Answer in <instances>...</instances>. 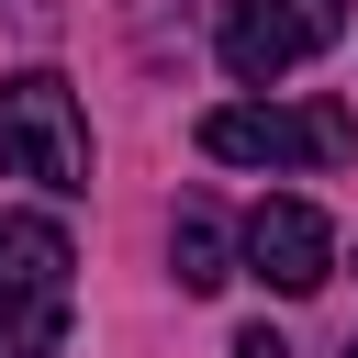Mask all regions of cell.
Segmentation results:
<instances>
[{
	"label": "cell",
	"instance_id": "obj_8",
	"mask_svg": "<svg viewBox=\"0 0 358 358\" xmlns=\"http://www.w3.org/2000/svg\"><path fill=\"white\" fill-rule=\"evenodd\" d=\"M235 358H291V347H280L268 324H246V336H235Z\"/></svg>",
	"mask_w": 358,
	"mask_h": 358
},
{
	"label": "cell",
	"instance_id": "obj_9",
	"mask_svg": "<svg viewBox=\"0 0 358 358\" xmlns=\"http://www.w3.org/2000/svg\"><path fill=\"white\" fill-rule=\"evenodd\" d=\"M336 358H358V336H347V347H336Z\"/></svg>",
	"mask_w": 358,
	"mask_h": 358
},
{
	"label": "cell",
	"instance_id": "obj_1",
	"mask_svg": "<svg viewBox=\"0 0 358 358\" xmlns=\"http://www.w3.org/2000/svg\"><path fill=\"white\" fill-rule=\"evenodd\" d=\"M0 179H34V190H90V123H78V90H67L56 67L0 78Z\"/></svg>",
	"mask_w": 358,
	"mask_h": 358
},
{
	"label": "cell",
	"instance_id": "obj_7",
	"mask_svg": "<svg viewBox=\"0 0 358 358\" xmlns=\"http://www.w3.org/2000/svg\"><path fill=\"white\" fill-rule=\"evenodd\" d=\"M67 347V291H0V358H56Z\"/></svg>",
	"mask_w": 358,
	"mask_h": 358
},
{
	"label": "cell",
	"instance_id": "obj_5",
	"mask_svg": "<svg viewBox=\"0 0 358 358\" xmlns=\"http://www.w3.org/2000/svg\"><path fill=\"white\" fill-rule=\"evenodd\" d=\"M67 268H78L67 224H45V213H0V291H67Z\"/></svg>",
	"mask_w": 358,
	"mask_h": 358
},
{
	"label": "cell",
	"instance_id": "obj_4",
	"mask_svg": "<svg viewBox=\"0 0 358 358\" xmlns=\"http://www.w3.org/2000/svg\"><path fill=\"white\" fill-rule=\"evenodd\" d=\"M235 257H246L268 291H291V302H302V291H324V280H336V224H324L313 201H257V213H246V235H235Z\"/></svg>",
	"mask_w": 358,
	"mask_h": 358
},
{
	"label": "cell",
	"instance_id": "obj_2",
	"mask_svg": "<svg viewBox=\"0 0 358 358\" xmlns=\"http://www.w3.org/2000/svg\"><path fill=\"white\" fill-rule=\"evenodd\" d=\"M201 157H224V168H347L358 157V123L336 101H302V112L224 101V112H201Z\"/></svg>",
	"mask_w": 358,
	"mask_h": 358
},
{
	"label": "cell",
	"instance_id": "obj_3",
	"mask_svg": "<svg viewBox=\"0 0 358 358\" xmlns=\"http://www.w3.org/2000/svg\"><path fill=\"white\" fill-rule=\"evenodd\" d=\"M347 34V0H235L224 11V67L246 78V90H268V78H291L302 56H324Z\"/></svg>",
	"mask_w": 358,
	"mask_h": 358
},
{
	"label": "cell",
	"instance_id": "obj_6",
	"mask_svg": "<svg viewBox=\"0 0 358 358\" xmlns=\"http://www.w3.org/2000/svg\"><path fill=\"white\" fill-rule=\"evenodd\" d=\"M168 268H179V291H224V280H235V235H224V213L179 201V224H168Z\"/></svg>",
	"mask_w": 358,
	"mask_h": 358
}]
</instances>
